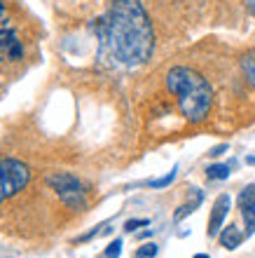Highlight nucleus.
<instances>
[{
  "mask_svg": "<svg viewBox=\"0 0 255 258\" xmlns=\"http://www.w3.org/2000/svg\"><path fill=\"white\" fill-rule=\"evenodd\" d=\"M206 176L215 178V181H225V178L229 176V167L227 164H211L206 169Z\"/></svg>",
  "mask_w": 255,
  "mask_h": 258,
  "instance_id": "11",
  "label": "nucleus"
},
{
  "mask_svg": "<svg viewBox=\"0 0 255 258\" xmlns=\"http://www.w3.org/2000/svg\"><path fill=\"white\" fill-rule=\"evenodd\" d=\"M241 242H243V232L239 230L236 225H227V228L220 232V244L225 246V249H229V251L236 249Z\"/></svg>",
  "mask_w": 255,
  "mask_h": 258,
  "instance_id": "7",
  "label": "nucleus"
},
{
  "mask_svg": "<svg viewBox=\"0 0 255 258\" xmlns=\"http://www.w3.org/2000/svg\"><path fill=\"white\" fill-rule=\"evenodd\" d=\"M239 209H241V211L255 209V183L253 185H246V188L239 192Z\"/></svg>",
  "mask_w": 255,
  "mask_h": 258,
  "instance_id": "10",
  "label": "nucleus"
},
{
  "mask_svg": "<svg viewBox=\"0 0 255 258\" xmlns=\"http://www.w3.org/2000/svg\"><path fill=\"white\" fill-rule=\"evenodd\" d=\"M195 258H208V256H206V253H197Z\"/></svg>",
  "mask_w": 255,
  "mask_h": 258,
  "instance_id": "18",
  "label": "nucleus"
},
{
  "mask_svg": "<svg viewBox=\"0 0 255 258\" xmlns=\"http://www.w3.org/2000/svg\"><path fill=\"white\" fill-rule=\"evenodd\" d=\"M157 251H159V246L154 244V242H150V244H143L136 249V258H154Z\"/></svg>",
  "mask_w": 255,
  "mask_h": 258,
  "instance_id": "13",
  "label": "nucleus"
},
{
  "mask_svg": "<svg viewBox=\"0 0 255 258\" xmlns=\"http://www.w3.org/2000/svg\"><path fill=\"white\" fill-rule=\"evenodd\" d=\"M241 73L246 78V82L255 87V49L241 56Z\"/></svg>",
  "mask_w": 255,
  "mask_h": 258,
  "instance_id": "8",
  "label": "nucleus"
},
{
  "mask_svg": "<svg viewBox=\"0 0 255 258\" xmlns=\"http://www.w3.org/2000/svg\"><path fill=\"white\" fill-rule=\"evenodd\" d=\"M31 178V171L24 162L14 157H0V202L24 190Z\"/></svg>",
  "mask_w": 255,
  "mask_h": 258,
  "instance_id": "5",
  "label": "nucleus"
},
{
  "mask_svg": "<svg viewBox=\"0 0 255 258\" xmlns=\"http://www.w3.org/2000/svg\"><path fill=\"white\" fill-rule=\"evenodd\" d=\"M47 183L52 185L54 190L59 192L61 202L68 204L70 209L75 211H84L87 209V197H84V188H82L80 178L73 176V174H66V171H56V174H49Z\"/></svg>",
  "mask_w": 255,
  "mask_h": 258,
  "instance_id": "4",
  "label": "nucleus"
},
{
  "mask_svg": "<svg viewBox=\"0 0 255 258\" xmlns=\"http://www.w3.org/2000/svg\"><path fill=\"white\" fill-rule=\"evenodd\" d=\"M96 31L103 49L122 66H141L152 56L154 31L141 0H113Z\"/></svg>",
  "mask_w": 255,
  "mask_h": 258,
  "instance_id": "2",
  "label": "nucleus"
},
{
  "mask_svg": "<svg viewBox=\"0 0 255 258\" xmlns=\"http://www.w3.org/2000/svg\"><path fill=\"white\" fill-rule=\"evenodd\" d=\"M229 207H232V200H229V195H218V200L213 202V211H211V218H208V237H215L218 232H220L222 228V221H225V216H227Z\"/></svg>",
  "mask_w": 255,
  "mask_h": 258,
  "instance_id": "6",
  "label": "nucleus"
},
{
  "mask_svg": "<svg viewBox=\"0 0 255 258\" xmlns=\"http://www.w3.org/2000/svg\"><path fill=\"white\" fill-rule=\"evenodd\" d=\"M120 253H122V239H115V242L108 244V249L103 251V256L106 258H120Z\"/></svg>",
  "mask_w": 255,
  "mask_h": 258,
  "instance_id": "15",
  "label": "nucleus"
},
{
  "mask_svg": "<svg viewBox=\"0 0 255 258\" xmlns=\"http://www.w3.org/2000/svg\"><path fill=\"white\" fill-rule=\"evenodd\" d=\"M243 218H246V237H250L255 232V209H246L241 211Z\"/></svg>",
  "mask_w": 255,
  "mask_h": 258,
  "instance_id": "14",
  "label": "nucleus"
},
{
  "mask_svg": "<svg viewBox=\"0 0 255 258\" xmlns=\"http://www.w3.org/2000/svg\"><path fill=\"white\" fill-rule=\"evenodd\" d=\"M225 150H227V146H218V148H213L211 153H208V155H211V157H218V155H222Z\"/></svg>",
  "mask_w": 255,
  "mask_h": 258,
  "instance_id": "17",
  "label": "nucleus"
},
{
  "mask_svg": "<svg viewBox=\"0 0 255 258\" xmlns=\"http://www.w3.org/2000/svg\"><path fill=\"white\" fill-rule=\"evenodd\" d=\"M176 174H178V167H174V169L168 171L166 176H161V178H154V181H150V188H166V185H171V181L176 178Z\"/></svg>",
  "mask_w": 255,
  "mask_h": 258,
  "instance_id": "12",
  "label": "nucleus"
},
{
  "mask_svg": "<svg viewBox=\"0 0 255 258\" xmlns=\"http://www.w3.org/2000/svg\"><path fill=\"white\" fill-rule=\"evenodd\" d=\"M143 225H150L148 218H131V221H127V223H124V230L134 232V230H138V228H143Z\"/></svg>",
  "mask_w": 255,
  "mask_h": 258,
  "instance_id": "16",
  "label": "nucleus"
},
{
  "mask_svg": "<svg viewBox=\"0 0 255 258\" xmlns=\"http://www.w3.org/2000/svg\"><path fill=\"white\" fill-rule=\"evenodd\" d=\"M166 87L176 96L178 108L190 122H202L213 103V89L206 78L185 66H176L166 73Z\"/></svg>",
  "mask_w": 255,
  "mask_h": 258,
  "instance_id": "3",
  "label": "nucleus"
},
{
  "mask_svg": "<svg viewBox=\"0 0 255 258\" xmlns=\"http://www.w3.org/2000/svg\"><path fill=\"white\" fill-rule=\"evenodd\" d=\"M40 59V24L24 0H0V99Z\"/></svg>",
  "mask_w": 255,
  "mask_h": 258,
  "instance_id": "1",
  "label": "nucleus"
},
{
  "mask_svg": "<svg viewBox=\"0 0 255 258\" xmlns=\"http://www.w3.org/2000/svg\"><path fill=\"white\" fill-rule=\"evenodd\" d=\"M202 200H204L202 190H197V192H195V200H192V202H188V204H183V207H178V211L174 214V221H176V223H178V221H183L185 216H190V214H192V211H195L197 207L202 204Z\"/></svg>",
  "mask_w": 255,
  "mask_h": 258,
  "instance_id": "9",
  "label": "nucleus"
}]
</instances>
